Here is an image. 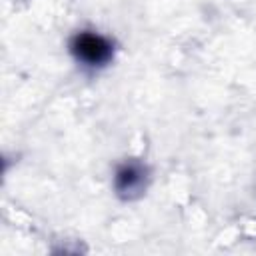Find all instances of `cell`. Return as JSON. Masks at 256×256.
<instances>
[{
	"instance_id": "obj_1",
	"label": "cell",
	"mask_w": 256,
	"mask_h": 256,
	"mask_svg": "<svg viewBox=\"0 0 256 256\" xmlns=\"http://www.w3.org/2000/svg\"><path fill=\"white\" fill-rule=\"evenodd\" d=\"M72 52L86 66H104L112 60V54H114L110 40L94 32L76 34L72 40Z\"/></svg>"
},
{
	"instance_id": "obj_2",
	"label": "cell",
	"mask_w": 256,
	"mask_h": 256,
	"mask_svg": "<svg viewBox=\"0 0 256 256\" xmlns=\"http://www.w3.org/2000/svg\"><path fill=\"white\" fill-rule=\"evenodd\" d=\"M148 172L138 162H128L116 172V190L124 198H136L144 192Z\"/></svg>"
}]
</instances>
